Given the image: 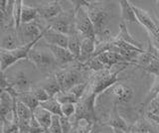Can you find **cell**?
Segmentation results:
<instances>
[{
    "instance_id": "6da1fadb",
    "label": "cell",
    "mask_w": 159,
    "mask_h": 133,
    "mask_svg": "<svg viewBox=\"0 0 159 133\" xmlns=\"http://www.w3.org/2000/svg\"><path fill=\"white\" fill-rule=\"evenodd\" d=\"M89 16L93 24L97 34V43L102 41H111L116 37L108 28L111 22L109 11L99 1H89L87 7Z\"/></svg>"
},
{
    "instance_id": "7a4b0ae2",
    "label": "cell",
    "mask_w": 159,
    "mask_h": 133,
    "mask_svg": "<svg viewBox=\"0 0 159 133\" xmlns=\"http://www.w3.org/2000/svg\"><path fill=\"white\" fill-rule=\"evenodd\" d=\"M127 67H122L120 69L116 71H111V69L109 70H103L101 72L94 73L93 78L89 80V88L94 95L98 96L103 91H107L109 90L112 86H114L118 82L117 75L123 70H125Z\"/></svg>"
},
{
    "instance_id": "3957f363",
    "label": "cell",
    "mask_w": 159,
    "mask_h": 133,
    "mask_svg": "<svg viewBox=\"0 0 159 133\" xmlns=\"http://www.w3.org/2000/svg\"><path fill=\"white\" fill-rule=\"evenodd\" d=\"M87 70L83 67V65L78 63L77 66L71 67L69 69H62L58 72H55L54 75L56 77L60 86H61L62 91H67L79 83L88 81L84 77V73Z\"/></svg>"
},
{
    "instance_id": "277c9868",
    "label": "cell",
    "mask_w": 159,
    "mask_h": 133,
    "mask_svg": "<svg viewBox=\"0 0 159 133\" xmlns=\"http://www.w3.org/2000/svg\"><path fill=\"white\" fill-rule=\"evenodd\" d=\"M28 61L31 62L35 68L41 73H50L59 66L52 52L46 45L45 47H39L38 45L34 47L29 53Z\"/></svg>"
},
{
    "instance_id": "5b68a950",
    "label": "cell",
    "mask_w": 159,
    "mask_h": 133,
    "mask_svg": "<svg viewBox=\"0 0 159 133\" xmlns=\"http://www.w3.org/2000/svg\"><path fill=\"white\" fill-rule=\"evenodd\" d=\"M44 32H45V29L43 30V33L41 36H39L37 39L31 43L27 44V45L22 46L16 50H13V51H3V50H0V62H1V73H5V71L9 69L11 66H13L15 63L19 62L20 60H24L26 59L28 60V56H29V53L31 52V50L36 47L38 45L39 41L43 39L44 37Z\"/></svg>"
},
{
    "instance_id": "8992f818",
    "label": "cell",
    "mask_w": 159,
    "mask_h": 133,
    "mask_svg": "<svg viewBox=\"0 0 159 133\" xmlns=\"http://www.w3.org/2000/svg\"><path fill=\"white\" fill-rule=\"evenodd\" d=\"M75 24L76 31L83 39H93L97 41V34L93 24L89 16L87 7H81L75 11Z\"/></svg>"
},
{
    "instance_id": "52a82bcc",
    "label": "cell",
    "mask_w": 159,
    "mask_h": 133,
    "mask_svg": "<svg viewBox=\"0 0 159 133\" xmlns=\"http://www.w3.org/2000/svg\"><path fill=\"white\" fill-rule=\"evenodd\" d=\"M52 30L62 33L64 35L71 36L77 33L76 24H75V10L72 8L68 11H64L61 15L48 24Z\"/></svg>"
},
{
    "instance_id": "ba28073f",
    "label": "cell",
    "mask_w": 159,
    "mask_h": 133,
    "mask_svg": "<svg viewBox=\"0 0 159 133\" xmlns=\"http://www.w3.org/2000/svg\"><path fill=\"white\" fill-rule=\"evenodd\" d=\"M61 1H49L37 6L39 11V20L51 23L65 11Z\"/></svg>"
},
{
    "instance_id": "9c48e42d",
    "label": "cell",
    "mask_w": 159,
    "mask_h": 133,
    "mask_svg": "<svg viewBox=\"0 0 159 133\" xmlns=\"http://www.w3.org/2000/svg\"><path fill=\"white\" fill-rule=\"evenodd\" d=\"M133 11L135 13L136 18L138 23L140 24L142 27H144V29L146 30V32L148 33L149 37H154L159 34V24L157 22L154 21V19L149 15L148 12L143 10L142 8L135 6L134 4L131 3Z\"/></svg>"
},
{
    "instance_id": "30bf717a",
    "label": "cell",
    "mask_w": 159,
    "mask_h": 133,
    "mask_svg": "<svg viewBox=\"0 0 159 133\" xmlns=\"http://www.w3.org/2000/svg\"><path fill=\"white\" fill-rule=\"evenodd\" d=\"M44 29L45 28H41L37 21H34L27 24H21V26L17 30L23 44L27 45V44L33 42L39 36H41Z\"/></svg>"
},
{
    "instance_id": "8fae6325",
    "label": "cell",
    "mask_w": 159,
    "mask_h": 133,
    "mask_svg": "<svg viewBox=\"0 0 159 133\" xmlns=\"http://www.w3.org/2000/svg\"><path fill=\"white\" fill-rule=\"evenodd\" d=\"M25 46L20 35L18 33V30L16 28L9 29V30L2 32V38H1V46L0 50L3 51H13L16 49Z\"/></svg>"
},
{
    "instance_id": "7c38bea8",
    "label": "cell",
    "mask_w": 159,
    "mask_h": 133,
    "mask_svg": "<svg viewBox=\"0 0 159 133\" xmlns=\"http://www.w3.org/2000/svg\"><path fill=\"white\" fill-rule=\"evenodd\" d=\"M9 82L11 87L18 93V95L31 92L33 90L32 82L24 72H18L15 75V78L12 81H9Z\"/></svg>"
},
{
    "instance_id": "4fadbf2b",
    "label": "cell",
    "mask_w": 159,
    "mask_h": 133,
    "mask_svg": "<svg viewBox=\"0 0 159 133\" xmlns=\"http://www.w3.org/2000/svg\"><path fill=\"white\" fill-rule=\"evenodd\" d=\"M107 93L114 96L119 102L127 103L133 97L134 91L130 86H124L122 83H116L109 90L107 91Z\"/></svg>"
},
{
    "instance_id": "5bb4252c",
    "label": "cell",
    "mask_w": 159,
    "mask_h": 133,
    "mask_svg": "<svg viewBox=\"0 0 159 133\" xmlns=\"http://www.w3.org/2000/svg\"><path fill=\"white\" fill-rule=\"evenodd\" d=\"M44 41L46 42L47 45L52 46H58L68 49V43H69V36L64 35L62 33H59L52 30L49 26L45 27L44 32Z\"/></svg>"
},
{
    "instance_id": "9a60e30c",
    "label": "cell",
    "mask_w": 159,
    "mask_h": 133,
    "mask_svg": "<svg viewBox=\"0 0 159 133\" xmlns=\"http://www.w3.org/2000/svg\"><path fill=\"white\" fill-rule=\"evenodd\" d=\"M46 46L48 47L49 50L52 52L55 60H56L59 66H66L68 64H71L73 62H77L76 58L72 55V53L70 52L67 48L47 45V44H46Z\"/></svg>"
},
{
    "instance_id": "2e32d148",
    "label": "cell",
    "mask_w": 159,
    "mask_h": 133,
    "mask_svg": "<svg viewBox=\"0 0 159 133\" xmlns=\"http://www.w3.org/2000/svg\"><path fill=\"white\" fill-rule=\"evenodd\" d=\"M97 48V41L93 39H82V45H81V55L78 59V63L81 65H84L88 61L93 58L94 52Z\"/></svg>"
},
{
    "instance_id": "e0dca14e",
    "label": "cell",
    "mask_w": 159,
    "mask_h": 133,
    "mask_svg": "<svg viewBox=\"0 0 159 133\" xmlns=\"http://www.w3.org/2000/svg\"><path fill=\"white\" fill-rule=\"evenodd\" d=\"M97 57L101 60V62L103 64V65L106 66L107 70H109V69H111L112 67L116 66V65H119V64L128 63L120 54L116 53V52H111V51L104 52Z\"/></svg>"
},
{
    "instance_id": "ac0fdd59",
    "label": "cell",
    "mask_w": 159,
    "mask_h": 133,
    "mask_svg": "<svg viewBox=\"0 0 159 133\" xmlns=\"http://www.w3.org/2000/svg\"><path fill=\"white\" fill-rule=\"evenodd\" d=\"M106 124L108 125L111 128H117V129H121V130H124L126 132H128L129 129H130V127L128 126L127 122L124 120L123 118L120 116V114L118 113L116 104H114Z\"/></svg>"
},
{
    "instance_id": "d6986e66",
    "label": "cell",
    "mask_w": 159,
    "mask_h": 133,
    "mask_svg": "<svg viewBox=\"0 0 159 133\" xmlns=\"http://www.w3.org/2000/svg\"><path fill=\"white\" fill-rule=\"evenodd\" d=\"M119 6H120L121 19L123 20V23H138L130 1H127V0L119 1Z\"/></svg>"
},
{
    "instance_id": "ffe728a7",
    "label": "cell",
    "mask_w": 159,
    "mask_h": 133,
    "mask_svg": "<svg viewBox=\"0 0 159 133\" xmlns=\"http://www.w3.org/2000/svg\"><path fill=\"white\" fill-rule=\"evenodd\" d=\"M33 115L44 129H49L53 119V114L51 112H49L42 106H39L33 111Z\"/></svg>"
},
{
    "instance_id": "44dd1931",
    "label": "cell",
    "mask_w": 159,
    "mask_h": 133,
    "mask_svg": "<svg viewBox=\"0 0 159 133\" xmlns=\"http://www.w3.org/2000/svg\"><path fill=\"white\" fill-rule=\"evenodd\" d=\"M41 87H43L44 90L49 93L50 97H55L59 92L62 91L61 86H60L59 82H58L57 78H56V77H55L54 73L46 78V80L44 81Z\"/></svg>"
},
{
    "instance_id": "7402d4cb",
    "label": "cell",
    "mask_w": 159,
    "mask_h": 133,
    "mask_svg": "<svg viewBox=\"0 0 159 133\" xmlns=\"http://www.w3.org/2000/svg\"><path fill=\"white\" fill-rule=\"evenodd\" d=\"M39 20V11L37 7H32L23 3L21 24H27Z\"/></svg>"
},
{
    "instance_id": "603a6c76",
    "label": "cell",
    "mask_w": 159,
    "mask_h": 133,
    "mask_svg": "<svg viewBox=\"0 0 159 133\" xmlns=\"http://www.w3.org/2000/svg\"><path fill=\"white\" fill-rule=\"evenodd\" d=\"M81 45H82V40L81 36L78 33H74L71 36H69V43H68V50L72 53V55L78 59L81 55Z\"/></svg>"
},
{
    "instance_id": "cb8c5ba5",
    "label": "cell",
    "mask_w": 159,
    "mask_h": 133,
    "mask_svg": "<svg viewBox=\"0 0 159 133\" xmlns=\"http://www.w3.org/2000/svg\"><path fill=\"white\" fill-rule=\"evenodd\" d=\"M117 37L120 39V40L126 42L128 44H130V45H133V46H136L137 48L139 49H143L142 48V45L140 42H138L136 39H134L131 35L130 33L128 32L127 28H126V24L125 23H120L119 24V33Z\"/></svg>"
},
{
    "instance_id": "d4e9b609",
    "label": "cell",
    "mask_w": 159,
    "mask_h": 133,
    "mask_svg": "<svg viewBox=\"0 0 159 133\" xmlns=\"http://www.w3.org/2000/svg\"><path fill=\"white\" fill-rule=\"evenodd\" d=\"M40 106H42L49 112H51L53 115H57L60 117H63L62 113V104L60 103L55 97H51L47 101L43 103H40Z\"/></svg>"
},
{
    "instance_id": "484cf974",
    "label": "cell",
    "mask_w": 159,
    "mask_h": 133,
    "mask_svg": "<svg viewBox=\"0 0 159 133\" xmlns=\"http://www.w3.org/2000/svg\"><path fill=\"white\" fill-rule=\"evenodd\" d=\"M18 100L23 102L25 105H26L29 109H31L34 111L37 107L40 106V102L36 100L32 92H27V93H23V95H18Z\"/></svg>"
},
{
    "instance_id": "4316f807",
    "label": "cell",
    "mask_w": 159,
    "mask_h": 133,
    "mask_svg": "<svg viewBox=\"0 0 159 133\" xmlns=\"http://www.w3.org/2000/svg\"><path fill=\"white\" fill-rule=\"evenodd\" d=\"M158 95H159V77H155L150 91H148L147 95L145 97V100L142 102L143 107L145 108L149 103H150L154 98H156Z\"/></svg>"
},
{
    "instance_id": "83f0119b",
    "label": "cell",
    "mask_w": 159,
    "mask_h": 133,
    "mask_svg": "<svg viewBox=\"0 0 159 133\" xmlns=\"http://www.w3.org/2000/svg\"><path fill=\"white\" fill-rule=\"evenodd\" d=\"M22 6H23V1L21 0H16L14 3V8H13V18L15 22V28L19 29L21 26V15H22Z\"/></svg>"
},
{
    "instance_id": "f1b7e54d",
    "label": "cell",
    "mask_w": 159,
    "mask_h": 133,
    "mask_svg": "<svg viewBox=\"0 0 159 133\" xmlns=\"http://www.w3.org/2000/svg\"><path fill=\"white\" fill-rule=\"evenodd\" d=\"M55 98L61 103V104H66V103H78L79 100H77L75 95H73L69 91H61L55 96Z\"/></svg>"
},
{
    "instance_id": "f546056e",
    "label": "cell",
    "mask_w": 159,
    "mask_h": 133,
    "mask_svg": "<svg viewBox=\"0 0 159 133\" xmlns=\"http://www.w3.org/2000/svg\"><path fill=\"white\" fill-rule=\"evenodd\" d=\"M31 92L40 103H43V102L47 101L48 100L51 98L49 95V93L41 86H34Z\"/></svg>"
},
{
    "instance_id": "4dcf8cb0",
    "label": "cell",
    "mask_w": 159,
    "mask_h": 133,
    "mask_svg": "<svg viewBox=\"0 0 159 133\" xmlns=\"http://www.w3.org/2000/svg\"><path fill=\"white\" fill-rule=\"evenodd\" d=\"M77 112V103H66L62 104V113L63 116L67 118H72Z\"/></svg>"
},
{
    "instance_id": "1f68e13d",
    "label": "cell",
    "mask_w": 159,
    "mask_h": 133,
    "mask_svg": "<svg viewBox=\"0 0 159 133\" xmlns=\"http://www.w3.org/2000/svg\"><path fill=\"white\" fill-rule=\"evenodd\" d=\"M49 131L51 133H63L62 124H61V117L57 115H53V119L51 126L49 128Z\"/></svg>"
},
{
    "instance_id": "d6a6232c",
    "label": "cell",
    "mask_w": 159,
    "mask_h": 133,
    "mask_svg": "<svg viewBox=\"0 0 159 133\" xmlns=\"http://www.w3.org/2000/svg\"><path fill=\"white\" fill-rule=\"evenodd\" d=\"M146 114H158L159 112V95L145 107Z\"/></svg>"
},
{
    "instance_id": "836d02e7",
    "label": "cell",
    "mask_w": 159,
    "mask_h": 133,
    "mask_svg": "<svg viewBox=\"0 0 159 133\" xmlns=\"http://www.w3.org/2000/svg\"><path fill=\"white\" fill-rule=\"evenodd\" d=\"M89 133H101V129H99V126L97 124V123H94L93 127L92 128V130Z\"/></svg>"
},
{
    "instance_id": "e575fe53",
    "label": "cell",
    "mask_w": 159,
    "mask_h": 133,
    "mask_svg": "<svg viewBox=\"0 0 159 133\" xmlns=\"http://www.w3.org/2000/svg\"><path fill=\"white\" fill-rule=\"evenodd\" d=\"M112 130V133H128L124 130H121V129H117V128H111Z\"/></svg>"
},
{
    "instance_id": "d590c367",
    "label": "cell",
    "mask_w": 159,
    "mask_h": 133,
    "mask_svg": "<svg viewBox=\"0 0 159 133\" xmlns=\"http://www.w3.org/2000/svg\"><path fill=\"white\" fill-rule=\"evenodd\" d=\"M156 5H157V8H158V11H159V0H157V1H155Z\"/></svg>"
}]
</instances>
